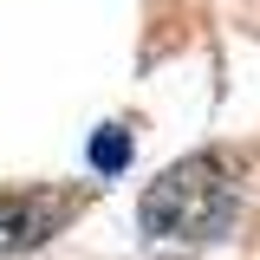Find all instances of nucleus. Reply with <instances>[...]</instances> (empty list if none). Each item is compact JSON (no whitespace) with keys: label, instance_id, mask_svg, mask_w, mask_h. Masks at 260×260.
Segmentation results:
<instances>
[{"label":"nucleus","instance_id":"f03ea898","mask_svg":"<svg viewBox=\"0 0 260 260\" xmlns=\"http://www.w3.org/2000/svg\"><path fill=\"white\" fill-rule=\"evenodd\" d=\"M78 195L65 189H20V195H0V254H26L39 241H52L65 221H72Z\"/></svg>","mask_w":260,"mask_h":260},{"label":"nucleus","instance_id":"f257e3e1","mask_svg":"<svg viewBox=\"0 0 260 260\" xmlns=\"http://www.w3.org/2000/svg\"><path fill=\"white\" fill-rule=\"evenodd\" d=\"M241 215V182H234V162L221 150H195V156L169 162L156 182L143 189L137 202V221L143 234H156V241H221L228 228Z\"/></svg>","mask_w":260,"mask_h":260},{"label":"nucleus","instance_id":"7ed1b4c3","mask_svg":"<svg viewBox=\"0 0 260 260\" xmlns=\"http://www.w3.org/2000/svg\"><path fill=\"white\" fill-rule=\"evenodd\" d=\"M124 162H130V137H124L117 124H104V130L91 137V169H104V176H117Z\"/></svg>","mask_w":260,"mask_h":260}]
</instances>
